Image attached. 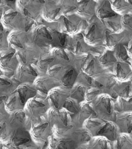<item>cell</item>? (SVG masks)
Returning <instances> with one entry per match:
<instances>
[{
	"instance_id": "cell-60",
	"label": "cell",
	"mask_w": 132,
	"mask_h": 149,
	"mask_svg": "<svg viewBox=\"0 0 132 149\" xmlns=\"http://www.w3.org/2000/svg\"><path fill=\"white\" fill-rule=\"evenodd\" d=\"M1 68H0V72H1Z\"/></svg>"
},
{
	"instance_id": "cell-54",
	"label": "cell",
	"mask_w": 132,
	"mask_h": 149,
	"mask_svg": "<svg viewBox=\"0 0 132 149\" xmlns=\"http://www.w3.org/2000/svg\"><path fill=\"white\" fill-rule=\"evenodd\" d=\"M5 123H1V122L0 121V136L3 134V132H5Z\"/></svg>"
},
{
	"instance_id": "cell-52",
	"label": "cell",
	"mask_w": 132,
	"mask_h": 149,
	"mask_svg": "<svg viewBox=\"0 0 132 149\" xmlns=\"http://www.w3.org/2000/svg\"><path fill=\"white\" fill-rule=\"evenodd\" d=\"M7 100V96H0V112L3 113V111H6L5 102Z\"/></svg>"
},
{
	"instance_id": "cell-26",
	"label": "cell",
	"mask_w": 132,
	"mask_h": 149,
	"mask_svg": "<svg viewBox=\"0 0 132 149\" xmlns=\"http://www.w3.org/2000/svg\"><path fill=\"white\" fill-rule=\"evenodd\" d=\"M77 77V73L74 68H67L63 77L60 81V84L66 88H72L76 81Z\"/></svg>"
},
{
	"instance_id": "cell-6",
	"label": "cell",
	"mask_w": 132,
	"mask_h": 149,
	"mask_svg": "<svg viewBox=\"0 0 132 149\" xmlns=\"http://www.w3.org/2000/svg\"><path fill=\"white\" fill-rule=\"evenodd\" d=\"M83 34L85 42L92 46L99 45L104 38L101 26L96 23H92L87 26Z\"/></svg>"
},
{
	"instance_id": "cell-30",
	"label": "cell",
	"mask_w": 132,
	"mask_h": 149,
	"mask_svg": "<svg viewBox=\"0 0 132 149\" xmlns=\"http://www.w3.org/2000/svg\"><path fill=\"white\" fill-rule=\"evenodd\" d=\"M97 69V67L96 66L95 59L93 58L91 54H88V57L83 64L81 70L85 73V75L92 76H94L96 73V70Z\"/></svg>"
},
{
	"instance_id": "cell-1",
	"label": "cell",
	"mask_w": 132,
	"mask_h": 149,
	"mask_svg": "<svg viewBox=\"0 0 132 149\" xmlns=\"http://www.w3.org/2000/svg\"><path fill=\"white\" fill-rule=\"evenodd\" d=\"M1 20L4 29L10 31L16 30H25L26 31L29 25L27 17L16 8H10L6 11Z\"/></svg>"
},
{
	"instance_id": "cell-14",
	"label": "cell",
	"mask_w": 132,
	"mask_h": 149,
	"mask_svg": "<svg viewBox=\"0 0 132 149\" xmlns=\"http://www.w3.org/2000/svg\"><path fill=\"white\" fill-rule=\"evenodd\" d=\"M32 83H20L16 88V91L18 94L22 105L24 106L27 101L32 97L36 96L38 91Z\"/></svg>"
},
{
	"instance_id": "cell-48",
	"label": "cell",
	"mask_w": 132,
	"mask_h": 149,
	"mask_svg": "<svg viewBox=\"0 0 132 149\" xmlns=\"http://www.w3.org/2000/svg\"><path fill=\"white\" fill-rule=\"evenodd\" d=\"M59 111L60 118H61V120L63 124L65 127L69 126V123L72 121V114L69 112L64 107H62L61 109H60Z\"/></svg>"
},
{
	"instance_id": "cell-27",
	"label": "cell",
	"mask_w": 132,
	"mask_h": 149,
	"mask_svg": "<svg viewBox=\"0 0 132 149\" xmlns=\"http://www.w3.org/2000/svg\"><path fill=\"white\" fill-rule=\"evenodd\" d=\"M19 105H22L21 103L20 99L16 91H14L11 94L9 97H7V100L5 102V109L6 111L8 112H13L16 110L21 109L19 108Z\"/></svg>"
},
{
	"instance_id": "cell-59",
	"label": "cell",
	"mask_w": 132,
	"mask_h": 149,
	"mask_svg": "<svg viewBox=\"0 0 132 149\" xmlns=\"http://www.w3.org/2000/svg\"><path fill=\"white\" fill-rule=\"evenodd\" d=\"M95 1L96 2H98V1H101V0H95Z\"/></svg>"
},
{
	"instance_id": "cell-23",
	"label": "cell",
	"mask_w": 132,
	"mask_h": 149,
	"mask_svg": "<svg viewBox=\"0 0 132 149\" xmlns=\"http://www.w3.org/2000/svg\"><path fill=\"white\" fill-rule=\"evenodd\" d=\"M104 123L105 121L103 120L96 117H91L86 119L84 121V126L85 127V129L88 130L92 136H96Z\"/></svg>"
},
{
	"instance_id": "cell-53",
	"label": "cell",
	"mask_w": 132,
	"mask_h": 149,
	"mask_svg": "<svg viewBox=\"0 0 132 149\" xmlns=\"http://www.w3.org/2000/svg\"><path fill=\"white\" fill-rule=\"evenodd\" d=\"M126 49L129 56L132 58V39L130 41V42L128 43V45Z\"/></svg>"
},
{
	"instance_id": "cell-17",
	"label": "cell",
	"mask_w": 132,
	"mask_h": 149,
	"mask_svg": "<svg viewBox=\"0 0 132 149\" xmlns=\"http://www.w3.org/2000/svg\"><path fill=\"white\" fill-rule=\"evenodd\" d=\"M32 136L28 131L22 128L16 129L10 137L11 147L19 148L21 146L27 144L31 141Z\"/></svg>"
},
{
	"instance_id": "cell-20",
	"label": "cell",
	"mask_w": 132,
	"mask_h": 149,
	"mask_svg": "<svg viewBox=\"0 0 132 149\" xmlns=\"http://www.w3.org/2000/svg\"><path fill=\"white\" fill-rule=\"evenodd\" d=\"M114 75L119 81H126L131 76L132 69L124 62H116L113 67Z\"/></svg>"
},
{
	"instance_id": "cell-39",
	"label": "cell",
	"mask_w": 132,
	"mask_h": 149,
	"mask_svg": "<svg viewBox=\"0 0 132 149\" xmlns=\"http://www.w3.org/2000/svg\"><path fill=\"white\" fill-rule=\"evenodd\" d=\"M72 136L74 137V140L77 143H81L90 141L92 138V135L86 129H77L75 130Z\"/></svg>"
},
{
	"instance_id": "cell-42",
	"label": "cell",
	"mask_w": 132,
	"mask_h": 149,
	"mask_svg": "<svg viewBox=\"0 0 132 149\" xmlns=\"http://www.w3.org/2000/svg\"><path fill=\"white\" fill-rule=\"evenodd\" d=\"M110 140L102 136H96L92 141V148H110Z\"/></svg>"
},
{
	"instance_id": "cell-43",
	"label": "cell",
	"mask_w": 132,
	"mask_h": 149,
	"mask_svg": "<svg viewBox=\"0 0 132 149\" xmlns=\"http://www.w3.org/2000/svg\"><path fill=\"white\" fill-rule=\"evenodd\" d=\"M63 107L67 109L71 114H77L79 111L80 104L77 100L69 96L65 101V103Z\"/></svg>"
},
{
	"instance_id": "cell-29",
	"label": "cell",
	"mask_w": 132,
	"mask_h": 149,
	"mask_svg": "<svg viewBox=\"0 0 132 149\" xmlns=\"http://www.w3.org/2000/svg\"><path fill=\"white\" fill-rule=\"evenodd\" d=\"M117 127L122 132L131 133L132 131V116L128 114L117 118Z\"/></svg>"
},
{
	"instance_id": "cell-13",
	"label": "cell",
	"mask_w": 132,
	"mask_h": 149,
	"mask_svg": "<svg viewBox=\"0 0 132 149\" xmlns=\"http://www.w3.org/2000/svg\"><path fill=\"white\" fill-rule=\"evenodd\" d=\"M112 104L110 96L108 94H102L95 99L93 109L94 111L101 114L110 115L112 112Z\"/></svg>"
},
{
	"instance_id": "cell-36",
	"label": "cell",
	"mask_w": 132,
	"mask_h": 149,
	"mask_svg": "<svg viewBox=\"0 0 132 149\" xmlns=\"http://www.w3.org/2000/svg\"><path fill=\"white\" fill-rule=\"evenodd\" d=\"M54 60L50 55L41 56L37 59L36 61H33V64L37 67L38 69L41 72H47L49 68V65Z\"/></svg>"
},
{
	"instance_id": "cell-57",
	"label": "cell",
	"mask_w": 132,
	"mask_h": 149,
	"mask_svg": "<svg viewBox=\"0 0 132 149\" xmlns=\"http://www.w3.org/2000/svg\"><path fill=\"white\" fill-rule=\"evenodd\" d=\"M124 1H126L130 5H132V0H124Z\"/></svg>"
},
{
	"instance_id": "cell-46",
	"label": "cell",
	"mask_w": 132,
	"mask_h": 149,
	"mask_svg": "<svg viewBox=\"0 0 132 149\" xmlns=\"http://www.w3.org/2000/svg\"><path fill=\"white\" fill-rule=\"evenodd\" d=\"M50 55L53 58H58L63 61H69L70 59L65 50L60 47H53L50 49Z\"/></svg>"
},
{
	"instance_id": "cell-21",
	"label": "cell",
	"mask_w": 132,
	"mask_h": 149,
	"mask_svg": "<svg viewBox=\"0 0 132 149\" xmlns=\"http://www.w3.org/2000/svg\"><path fill=\"white\" fill-rule=\"evenodd\" d=\"M119 128L112 121H105V123L101 129L99 131L97 136H102L107 138L110 141H114L117 138Z\"/></svg>"
},
{
	"instance_id": "cell-24",
	"label": "cell",
	"mask_w": 132,
	"mask_h": 149,
	"mask_svg": "<svg viewBox=\"0 0 132 149\" xmlns=\"http://www.w3.org/2000/svg\"><path fill=\"white\" fill-rule=\"evenodd\" d=\"M26 114L22 109L16 110L11 112L9 117L10 126L13 129H18L22 128L24 124H25L26 121Z\"/></svg>"
},
{
	"instance_id": "cell-16",
	"label": "cell",
	"mask_w": 132,
	"mask_h": 149,
	"mask_svg": "<svg viewBox=\"0 0 132 149\" xmlns=\"http://www.w3.org/2000/svg\"><path fill=\"white\" fill-rule=\"evenodd\" d=\"M96 4L95 0H78L76 13L84 18H92L95 15Z\"/></svg>"
},
{
	"instance_id": "cell-10",
	"label": "cell",
	"mask_w": 132,
	"mask_h": 149,
	"mask_svg": "<svg viewBox=\"0 0 132 149\" xmlns=\"http://www.w3.org/2000/svg\"><path fill=\"white\" fill-rule=\"evenodd\" d=\"M68 97L69 94L64 88L55 87L48 94L47 101L50 107L59 110L63 107L65 101Z\"/></svg>"
},
{
	"instance_id": "cell-34",
	"label": "cell",
	"mask_w": 132,
	"mask_h": 149,
	"mask_svg": "<svg viewBox=\"0 0 132 149\" xmlns=\"http://www.w3.org/2000/svg\"><path fill=\"white\" fill-rule=\"evenodd\" d=\"M99 61L104 67H113L117 62V59L113 54V50L108 49L102 53Z\"/></svg>"
},
{
	"instance_id": "cell-2",
	"label": "cell",
	"mask_w": 132,
	"mask_h": 149,
	"mask_svg": "<svg viewBox=\"0 0 132 149\" xmlns=\"http://www.w3.org/2000/svg\"><path fill=\"white\" fill-rule=\"evenodd\" d=\"M45 0H17L16 8L28 19H34L41 14Z\"/></svg>"
},
{
	"instance_id": "cell-56",
	"label": "cell",
	"mask_w": 132,
	"mask_h": 149,
	"mask_svg": "<svg viewBox=\"0 0 132 149\" xmlns=\"http://www.w3.org/2000/svg\"><path fill=\"white\" fill-rule=\"evenodd\" d=\"M4 31V27H3V25L2 24L1 20L0 19V31Z\"/></svg>"
},
{
	"instance_id": "cell-44",
	"label": "cell",
	"mask_w": 132,
	"mask_h": 149,
	"mask_svg": "<svg viewBox=\"0 0 132 149\" xmlns=\"http://www.w3.org/2000/svg\"><path fill=\"white\" fill-rule=\"evenodd\" d=\"M114 147L115 148H128L132 147L131 141L130 137L122 134L115 139Z\"/></svg>"
},
{
	"instance_id": "cell-18",
	"label": "cell",
	"mask_w": 132,
	"mask_h": 149,
	"mask_svg": "<svg viewBox=\"0 0 132 149\" xmlns=\"http://www.w3.org/2000/svg\"><path fill=\"white\" fill-rule=\"evenodd\" d=\"M50 123L47 121H44L43 123L39 122L32 127L31 134L32 138L34 140L35 142L38 143H44L46 141L48 129L49 128Z\"/></svg>"
},
{
	"instance_id": "cell-12",
	"label": "cell",
	"mask_w": 132,
	"mask_h": 149,
	"mask_svg": "<svg viewBox=\"0 0 132 149\" xmlns=\"http://www.w3.org/2000/svg\"><path fill=\"white\" fill-rule=\"evenodd\" d=\"M117 14L113 10L109 0H101L97 2L95 6V15L98 19L103 21L115 18Z\"/></svg>"
},
{
	"instance_id": "cell-47",
	"label": "cell",
	"mask_w": 132,
	"mask_h": 149,
	"mask_svg": "<svg viewBox=\"0 0 132 149\" xmlns=\"http://www.w3.org/2000/svg\"><path fill=\"white\" fill-rule=\"evenodd\" d=\"M10 47L8 40V36L3 31H0V54H5L8 52Z\"/></svg>"
},
{
	"instance_id": "cell-50",
	"label": "cell",
	"mask_w": 132,
	"mask_h": 149,
	"mask_svg": "<svg viewBox=\"0 0 132 149\" xmlns=\"http://www.w3.org/2000/svg\"><path fill=\"white\" fill-rule=\"evenodd\" d=\"M101 91L98 88L93 87L87 89L85 94V101L87 102H90L94 101L99 95L100 94Z\"/></svg>"
},
{
	"instance_id": "cell-32",
	"label": "cell",
	"mask_w": 132,
	"mask_h": 149,
	"mask_svg": "<svg viewBox=\"0 0 132 149\" xmlns=\"http://www.w3.org/2000/svg\"><path fill=\"white\" fill-rule=\"evenodd\" d=\"M64 15H71L77 10L78 0H57Z\"/></svg>"
},
{
	"instance_id": "cell-58",
	"label": "cell",
	"mask_w": 132,
	"mask_h": 149,
	"mask_svg": "<svg viewBox=\"0 0 132 149\" xmlns=\"http://www.w3.org/2000/svg\"><path fill=\"white\" fill-rule=\"evenodd\" d=\"M130 67L132 69V59H131V61H130Z\"/></svg>"
},
{
	"instance_id": "cell-37",
	"label": "cell",
	"mask_w": 132,
	"mask_h": 149,
	"mask_svg": "<svg viewBox=\"0 0 132 149\" xmlns=\"http://www.w3.org/2000/svg\"><path fill=\"white\" fill-rule=\"evenodd\" d=\"M116 108L117 111L121 112L132 111V97L124 98L119 96L117 100Z\"/></svg>"
},
{
	"instance_id": "cell-33",
	"label": "cell",
	"mask_w": 132,
	"mask_h": 149,
	"mask_svg": "<svg viewBox=\"0 0 132 149\" xmlns=\"http://www.w3.org/2000/svg\"><path fill=\"white\" fill-rule=\"evenodd\" d=\"M67 70V68H66L62 65H54L49 68L47 70V74L56 81L60 82Z\"/></svg>"
},
{
	"instance_id": "cell-22",
	"label": "cell",
	"mask_w": 132,
	"mask_h": 149,
	"mask_svg": "<svg viewBox=\"0 0 132 149\" xmlns=\"http://www.w3.org/2000/svg\"><path fill=\"white\" fill-rule=\"evenodd\" d=\"M19 82L16 79H12L10 77L3 75H0V96H7L8 94H12L16 90L18 84L16 83Z\"/></svg>"
},
{
	"instance_id": "cell-28",
	"label": "cell",
	"mask_w": 132,
	"mask_h": 149,
	"mask_svg": "<svg viewBox=\"0 0 132 149\" xmlns=\"http://www.w3.org/2000/svg\"><path fill=\"white\" fill-rule=\"evenodd\" d=\"M77 114L79 115V120L82 122L85 121L89 118L97 116V112L88 103H83L81 105H80L79 111Z\"/></svg>"
},
{
	"instance_id": "cell-41",
	"label": "cell",
	"mask_w": 132,
	"mask_h": 149,
	"mask_svg": "<svg viewBox=\"0 0 132 149\" xmlns=\"http://www.w3.org/2000/svg\"><path fill=\"white\" fill-rule=\"evenodd\" d=\"M45 116V121L50 124L55 125L59 121H61L60 118L59 110L51 107L50 109H48L47 111L43 114Z\"/></svg>"
},
{
	"instance_id": "cell-45",
	"label": "cell",
	"mask_w": 132,
	"mask_h": 149,
	"mask_svg": "<svg viewBox=\"0 0 132 149\" xmlns=\"http://www.w3.org/2000/svg\"><path fill=\"white\" fill-rule=\"evenodd\" d=\"M104 41L108 49L111 50H113L115 47L119 43L118 41L116 40L115 37L114 36V34L109 31H106L104 32Z\"/></svg>"
},
{
	"instance_id": "cell-4",
	"label": "cell",
	"mask_w": 132,
	"mask_h": 149,
	"mask_svg": "<svg viewBox=\"0 0 132 149\" xmlns=\"http://www.w3.org/2000/svg\"><path fill=\"white\" fill-rule=\"evenodd\" d=\"M49 103L47 100L40 97H32L24 105V112L27 117L39 118L43 116L48 110Z\"/></svg>"
},
{
	"instance_id": "cell-49",
	"label": "cell",
	"mask_w": 132,
	"mask_h": 149,
	"mask_svg": "<svg viewBox=\"0 0 132 149\" xmlns=\"http://www.w3.org/2000/svg\"><path fill=\"white\" fill-rule=\"evenodd\" d=\"M122 28L129 31H132V14L127 13L123 15L121 19Z\"/></svg>"
},
{
	"instance_id": "cell-15",
	"label": "cell",
	"mask_w": 132,
	"mask_h": 149,
	"mask_svg": "<svg viewBox=\"0 0 132 149\" xmlns=\"http://www.w3.org/2000/svg\"><path fill=\"white\" fill-rule=\"evenodd\" d=\"M33 83L38 92L48 96L49 92L57 87L58 82L50 76H41L37 77Z\"/></svg>"
},
{
	"instance_id": "cell-11",
	"label": "cell",
	"mask_w": 132,
	"mask_h": 149,
	"mask_svg": "<svg viewBox=\"0 0 132 149\" xmlns=\"http://www.w3.org/2000/svg\"><path fill=\"white\" fill-rule=\"evenodd\" d=\"M38 73L31 64L19 65L16 70V79L20 83H34Z\"/></svg>"
},
{
	"instance_id": "cell-8",
	"label": "cell",
	"mask_w": 132,
	"mask_h": 149,
	"mask_svg": "<svg viewBox=\"0 0 132 149\" xmlns=\"http://www.w3.org/2000/svg\"><path fill=\"white\" fill-rule=\"evenodd\" d=\"M8 40L10 46L16 50L25 48L29 45L28 35L25 30L13 31L8 35Z\"/></svg>"
},
{
	"instance_id": "cell-55",
	"label": "cell",
	"mask_w": 132,
	"mask_h": 149,
	"mask_svg": "<svg viewBox=\"0 0 132 149\" xmlns=\"http://www.w3.org/2000/svg\"><path fill=\"white\" fill-rule=\"evenodd\" d=\"M5 147H7V146L3 143V142L0 141V148H4Z\"/></svg>"
},
{
	"instance_id": "cell-35",
	"label": "cell",
	"mask_w": 132,
	"mask_h": 149,
	"mask_svg": "<svg viewBox=\"0 0 132 149\" xmlns=\"http://www.w3.org/2000/svg\"><path fill=\"white\" fill-rule=\"evenodd\" d=\"M113 10L116 13L124 15L127 14L130 5L124 0H109Z\"/></svg>"
},
{
	"instance_id": "cell-19",
	"label": "cell",
	"mask_w": 132,
	"mask_h": 149,
	"mask_svg": "<svg viewBox=\"0 0 132 149\" xmlns=\"http://www.w3.org/2000/svg\"><path fill=\"white\" fill-rule=\"evenodd\" d=\"M84 43H86L84 38V34L81 32H77V33L71 35V37L69 40L67 50L74 54L80 55L83 54Z\"/></svg>"
},
{
	"instance_id": "cell-7",
	"label": "cell",
	"mask_w": 132,
	"mask_h": 149,
	"mask_svg": "<svg viewBox=\"0 0 132 149\" xmlns=\"http://www.w3.org/2000/svg\"><path fill=\"white\" fill-rule=\"evenodd\" d=\"M62 10L57 0H47L41 10L43 18L49 22L58 21L61 16Z\"/></svg>"
},
{
	"instance_id": "cell-25",
	"label": "cell",
	"mask_w": 132,
	"mask_h": 149,
	"mask_svg": "<svg viewBox=\"0 0 132 149\" xmlns=\"http://www.w3.org/2000/svg\"><path fill=\"white\" fill-rule=\"evenodd\" d=\"M16 51V56L21 64H29L34 61V50L29 45L25 48Z\"/></svg>"
},
{
	"instance_id": "cell-9",
	"label": "cell",
	"mask_w": 132,
	"mask_h": 149,
	"mask_svg": "<svg viewBox=\"0 0 132 149\" xmlns=\"http://www.w3.org/2000/svg\"><path fill=\"white\" fill-rule=\"evenodd\" d=\"M60 22L61 23V26L63 32L72 35L77 32H80L83 29L82 26H85L87 27V26L85 25V22L82 20H76L74 17L70 16V15H63L60 17L59 19Z\"/></svg>"
},
{
	"instance_id": "cell-38",
	"label": "cell",
	"mask_w": 132,
	"mask_h": 149,
	"mask_svg": "<svg viewBox=\"0 0 132 149\" xmlns=\"http://www.w3.org/2000/svg\"><path fill=\"white\" fill-rule=\"evenodd\" d=\"M113 54L117 59V61L120 62H125L129 59V56L127 49L126 48L124 45L119 43L113 49Z\"/></svg>"
},
{
	"instance_id": "cell-31",
	"label": "cell",
	"mask_w": 132,
	"mask_h": 149,
	"mask_svg": "<svg viewBox=\"0 0 132 149\" xmlns=\"http://www.w3.org/2000/svg\"><path fill=\"white\" fill-rule=\"evenodd\" d=\"M86 91V88L84 85L82 84H76L74 85L72 87V91L69 96L73 99L77 100L78 102L83 103L85 101V94Z\"/></svg>"
},
{
	"instance_id": "cell-51",
	"label": "cell",
	"mask_w": 132,
	"mask_h": 149,
	"mask_svg": "<svg viewBox=\"0 0 132 149\" xmlns=\"http://www.w3.org/2000/svg\"><path fill=\"white\" fill-rule=\"evenodd\" d=\"M17 0H0V6L8 8H16Z\"/></svg>"
},
{
	"instance_id": "cell-3",
	"label": "cell",
	"mask_w": 132,
	"mask_h": 149,
	"mask_svg": "<svg viewBox=\"0 0 132 149\" xmlns=\"http://www.w3.org/2000/svg\"><path fill=\"white\" fill-rule=\"evenodd\" d=\"M32 43L40 47L49 45L53 38L50 30L44 25H38L32 29L31 33Z\"/></svg>"
},
{
	"instance_id": "cell-5",
	"label": "cell",
	"mask_w": 132,
	"mask_h": 149,
	"mask_svg": "<svg viewBox=\"0 0 132 149\" xmlns=\"http://www.w3.org/2000/svg\"><path fill=\"white\" fill-rule=\"evenodd\" d=\"M19 63L16 52H8L0 56V68L4 75L7 77H11L14 75Z\"/></svg>"
},
{
	"instance_id": "cell-40",
	"label": "cell",
	"mask_w": 132,
	"mask_h": 149,
	"mask_svg": "<svg viewBox=\"0 0 132 149\" xmlns=\"http://www.w3.org/2000/svg\"><path fill=\"white\" fill-rule=\"evenodd\" d=\"M101 22H103V24L105 27L108 29V31L112 33L119 34L121 31L122 26L121 25V22H118L115 19V18L105 19L101 21Z\"/></svg>"
}]
</instances>
